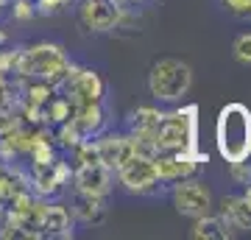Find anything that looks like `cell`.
<instances>
[{
    "label": "cell",
    "instance_id": "6da1fadb",
    "mask_svg": "<svg viewBox=\"0 0 251 240\" xmlns=\"http://www.w3.org/2000/svg\"><path fill=\"white\" fill-rule=\"evenodd\" d=\"M70 56L59 42H34L25 48H17V62H14V76L20 79H39L48 81L50 87L59 89L70 70Z\"/></svg>",
    "mask_w": 251,
    "mask_h": 240
},
{
    "label": "cell",
    "instance_id": "7a4b0ae2",
    "mask_svg": "<svg viewBox=\"0 0 251 240\" xmlns=\"http://www.w3.org/2000/svg\"><path fill=\"white\" fill-rule=\"evenodd\" d=\"M156 154H193L198 148V107L196 104H173L165 109L156 134Z\"/></svg>",
    "mask_w": 251,
    "mask_h": 240
},
{
    "label": "cell",
    "instance_id": "3957f363",
    "mask_svg": "<svg viewBox=\"0 0 251 240\" xmlns=\"http://www.w3.org/2000/svg\"><path fill=\"white\" fill-rule=\"evenodd\" d=\"M215 148L224 162L251 157V109L240 101L226 104L215 120Z\"/></svg>",
    "mask_w": 251,
    "mask_h": 240
},
{
    "label": "cell",
    "instance_id": "277c9868",
    "mask_svg": "<svg viewBox=\"0 0 251 240\" xmlns=\"http://www.w3.org/2000/svg\"><path fill=\"white\" fill-rule=\"evenodd\" d=\"M190 87H193V67L184 59L165 56V59H156L148 70V95L156 104H165V107L181 104Z\"/></svg>",
    "mask_w": 251,
    "mask_h": 240
},
{
    "label": "cell",
    "instance_id": "5b68a950",
    "mask_svg": "<svg viewBox=\"0 0 251 240\" xmlns=\"http://www.w3.org/2000/svg\"><path fill=\"white\" fill-rule=\"evenodd\" d=\"M56 92H62L73 107L81 104H98L106 98V81L100 79L98 70L84 67V64H70V70L64 76V81L59 84Z\"/></svg>",
    "mask_w": 251,
    "mask_h": 240
},
{
    "label": "cell",
    "instance_id": "8992f818",
    "mask_svg": "<svg viewBox=\"0 0 251 240\" xmlns=\"http://www.w3.org/2000/svg\"><path fill=\"white\" fill-rule=\"evenodd\" d=\"M73 179V165L56 154L45 165H31L28 170V190L39 198H59Z\"/></svg>",
    "mask_w": 251,
    "mask_h": 240
},
{
    "label": "cell",
    "instance_id": "52a82bcc",
    "mask_svg": "<svg viewBox=\"0 0 251 240\" xmlns=\"http://www.w3.org/2000/svg\"><path fill=\"white\" fill-rule=\"evenodd\" d=\"M171 201L176 207V213L184 215V218H201V215L215 213V196L212 190L196 176H187L171 185Z\"/></svg>",
    "mask_w": 251,
    "mask_h": 240
},
{
    "label": "cell",
    "instance_id": "ba28073f",
    "mask_svg": "<svg viewBox=\"0 0 251 240\" xmlns=\"http://www.w3.org/2000/svg\"><path fill=\"white\" fill-rule=\"evenodd\" d=\"M117 185L131 196H153L162 187L156 168H153V157H131L123 168L115 170Z\"/></svg>",
    "mask_w": 251,
    "mask_h": 240
},
{
    "label": "cell",
    "instance_id": "9c48e42d",
    "mask_svg": "<svg viewBox=\"0 0 251 240\" xmlns=\"http://www.w3.org/2000/svg\"><path fill=\"white\" fill-rule=\"evenodd\" d=\"M117 0H78L75 3V17L78 26L90 34H112L120 17Z\"/></svg>",
    "mask_w": 251,
    "mask_h": 240
},
{
    "label": "cell",
    "instance_id": "30bf717a",
    "mask_svg": "<svg viewBox=\"0 0 251 240\" xmlns=\"http://www.w3.org/2000/svg\"><path fill=\"white\" fill-rule=\"evenodd\" d=\"M209 162V154H201L196 148L193 154H156L153 157V168H156V176H159L162 185H176L181 179L196 176L198 168Z\"/></svg>",
    "mask_w": 251,
    "mask_h": 240
},
{
    "label": "cell",
    "instance_id": "8fae6325",
    "mask_svg": "<svg viewBox=\"0 0 251 240\" xmlns=\"http://www.w3.org/2000/svg\"><path fill=\"white\" fill-rule=\"evenodd\" d=\"M95 148H98V160L100 165H106L112 173L117 168H123L126 162L137 157V148H134V140L128 132H100L95 137Z\"/></svg>",
    "mask_w": 251,
    "mask_h": 240
},
{
    "label": "cell",
    "instance_id": "7c38bea8",
    "mask_svg": "<svg viewBox=\"0 0 251 240\" xmlns=\"http://www.w3.org/2000/svg\"><path fill=\"white\" fill-rule=\"evenodd\" d=\"M112 182H115V173L100 162L73 168V179H70L73 193H87V196H100V198L109 196Z\"/></svg>",
    "mask_w": 251,
    "mask_h": 240
},
{
    "label": "cell",
    "instance_id": "4fadbf2b",
    "mask_svg": "<svg viewBox=\"0 0 251 240\" xmlns=\"http://www.w3.org/2000/svg\"><path fill=\"white\" fill-rule=\"evenodd\" d=\"M73 226H75V218H73L70 207H64L62 201H56V198H48L45 213H42V221H39L42 238H48V240L70 238Z\"/></svg>",
    "mask_w": 251,
    "mask_h": 240
},
{
    "label": "cell",
    "instance_id": "5bb4252c",
    "mask_svg": "<svg viewBox=\"0 0 251 240\" xmlns=\"http://www.w3.org/2000/svg\"><path fill=\"white\" fill-rule=\"evenodd\" d=\"M215 213L224 218V223L234 232V235H240V232H251V207H249V201L243 198V193H240V196H237V193L224 196L221 201H218Z\"/></svg>",
    "mask_w": 251,
    "mask_h": 240
},
{
    "label": "cell",
    "instance_id": "9a60e30c",
    "mask_svg": "<svg viewBox=\"0 0 251 240\" xmlns=\"http://www.w3.org/2000/svg\"><path fill=\"white\" fill-rule=\"evenodd\" d=\"M73 126L78 129L84 137H98L100 132L109 129V117H106V107L103 101L98 104H81V107H73Z\"/></svg>",
    "mask_w": 251,
    "mask_h": 240
},
{
    "label": "cell",
    "instance_id": "2e32d148",
    "mask_svg": "<svg viewBox=\"0 0 251 240\" xmlns=\"http://www.w3.org/2000/svg\"><path fill=\"white\" fill-rule=\"evenodd\" d=\"M73 218L84 226H100L106 221V198L87 196V193H73Z\"/></svg>",
    "mask_w": 251,
    "mask_h": 240
},
{
    "label": "cell",
    "instance_id": "e0dca14e",
    "mask_svg": "<svg viewBox=\"0 0 251 240\" xmlns=\"http://www.w3.org/2000/svg\"><path fill=\"white\" fill-rule=\"evenodd\" d=\"M23 190H28V173L20 170L14 162H6L0 170V207H9Z\"/></svg>",
    "mask_w": 251,
    "mask_h": 240
},
{
    "label": "cell",
    "instance_id": "ac0fdd59",
    "mask_svg": "<svg viewBox=\"0 0 251 240\" xmlns=\"http://www.w3.org/2000/svg\"><path fill=\"white\" fill-rule=\"evenodd\" d=\"M190 238H196V240H229V238H234V232L226 226L224 218L218 213H209V215H201V218H193Z\"/></svg>",
    "mask_w": 251,
    "mask_h": 240
},
{
    "label": "cell",
    "instance_id": "d6986e66",
    "mask_svg": "<svg viewBox=\"0 0 251 240\" xmlns=\"http://www.w3.org/2000/svg\"><path fill=\"white\" fill-rule=\"evenodd\" d=\"M73 117V104L64 98L62 92H56L53 98L45 104V123L48 126H62Z\"/></svg>",
    "mask_w": 251,
    "mask_h": 240
},
{
    "label": "cell",
    "instance_id": "ffe728a7",
    "mask_svg": "<svg viewBox=\"0 0 251 240\" xmlns=\"http://www.w3.org/2000/svg\"><path fill=\"white\" fill-rule=\"evenodd\" d=\"M9 14L14 23H28L36 17V6L34 0H9Z\"/></svg>",
    "mask_w": 251,
    "mask_h": 240
},
{
    "label": "cell",
    "instance_id": "44dd1931",
    "mask_svg": "<svg viewBox=\"0 0 251 240\" xmlns=\"http://www.w3.org/2000/svg\"><path fill=\"white\" fill-rule=\"evenodd\" d=\"M229 176H232L234 185H251V157L246 160H237V162H229Z\"/></svg>",
    "mask_w": 251,
    "mask_h": 240
},
{
    "label": "cell",
    "instance_id": "7402d4cb",
    "mask_svg": "<svg viewBox=\"0 0 251 240\" xmlns=\"http://www.w3.org/2000/svg\"><path fill=\"white\" fill-rule=\"evenodd\" d=\"M232 53H234V59H237L240 64H251V31L234 36Z\"/></svg>",
    "mask_w": 251,
    "mask_h": 240
},
{
    "label": "cell",
    "instance_id": "603a6c76",
    "mask_svg": "<svg viewBox=\"0 0 251 240\" xmlns=\"http://www.w3.org/2000/svg\"><path fill=\"white\" fill-rule=\"evenodd\" d=\"M75 0H34L36 14H45V17H53L59 11H64L67 6H73Z\"/></svg>",
    "mask_w": 251,
    "mask_h": 240
},
{
    "label": "cell",
    "instance_id": "cb8c5ba5",
    "mask_svg": "<svg viewBox=\"0 0 251 240\" xmlns=\"http://www.w3.org/2000/svg\"><path fill=\"white\" fill-rule=\"evenodd\" d=\"M221 6H224L229 14H234V17H246V14H249L251 0H221Z\"/></svg>",
    "mask_w": 251,
    "mask_h": 240
},
{
    "label": "cell",
    "instance_id": "d4e9b609",
    "mask_svg": "<svg viewBox=\"0 0 251 240\" xmlns=\"http://www.w3.org/2000/svg\"><path fill=\"white\" fill-rule=\"evenodd\" d=\"M243 198H246V201H249V207H251V185L243 187Z\"/></svg>",
    "mask_w": 251,
    "mask_h": 240
},
{
    "label": "cell",
    "instance_id": "484cf974",
    "mask_svg": "<svg viewBox=\"0 0 251 240\" xmlns=\"http://www.w3.org/2000/svg\"><path fill=\"white\" fill-rule=\"evenodd\" d=\"M0 45H6V31L0 28Z\"/></svg>",
    "mask_w": 251,
    "mask_h": 240
},
{
    "label": "cell",
    "instance_id": "4316f807",
    "mask_svg": "<svg viewBox=\"0 0 251 240\" xmlns=\"http://www.w3.org/2000/svg\"><path fill=\"white\" fill-rule=\"evenodd\" d=\"M3 9H9V0H0V11Z\"/></svg>",
    "mask_w": 251,
    "mask_h": 240
},
{
    "label": "cell",
    "instance_id": "83f0119b",
    "mask_svg": "<svg viewBox=\"0 0 251 240\" xmlns=\"http://www.w3.org/2000/svg\"><path fill=\"white\" fill-rule=\"evenodd\" d=\"M128 3H131V6H137V3H148V0H128Z\"/></svg>",
    "mask_w": 251,
    "mask_h": 240
},
{
    "label": "cell",
    "instance_id": "f1b7e54d",
    "mask_svg": "<svg viewBox=\"0 0 251 240\" xmlns=\"http://www.w3.org/2000/svg\"><path fill=\"white\" fill-rule=\"evenodd\" d=\"M246 17H251V6H249V14H246Z\"/></svg>",
    "mask_w": 251,
    "mask_h": 240
},
{
    "label": "cell",
    "instance_id": "f546056e",
    "mask_svg": "<svg viewBox=\"0 0 251 240\" xmlns=\"http://www.w3.org/2000/svg\"><path fill=\"white\" fill-rule=\"evenodd\" d=\"M3 165H6V162H0V170H3Z\"/></svg>",
    "mask_w": 251,
    "mask_h": 240
}]
</instances>
